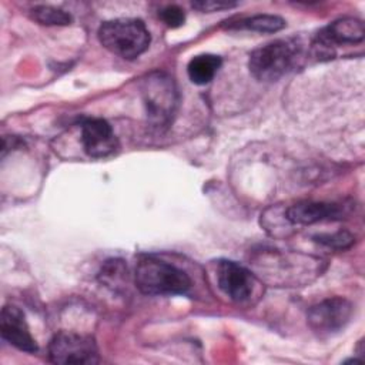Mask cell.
<instances>
[{"instance_id":"4","label":"cell","mask_w":365,"mask_h":365,"mask_svg":"<svg viewBox=\"0 0 365 365\" xmlns=\"http://www.w3.org/2000/svg\"><path fill=\"white\" fill-rule=\"evenodd\" d=\"M141 91L150 121L157 127L168 125L178 104L173 78L164 73H151L144 78Z\"/></svg>"},{"instance_id":"9","label":"cell","mask_w":365,"mask_h":365,"mask_svg":"<svg viewBox=\"0 0 365 365\" xmlns=\"http://www.w3.org/2000/svg\"><path fill=\"white\" fill-rule=\"evenodd\" d=\"M81 144L93 158L108 157L118 148L111 125L103 118H88L81 124Z\"/></svg>"},{"instance_id":"16","label":"cell","mask_w":365,"mask_h":365,"mask_svg":"<svg viewBox=\"0 0 365 365\" xmlns=\"http://www.w3.org/2000/svg\"><path fill=\"white\" fill-rule=\"evenodd\" d=\"M160 19L171 29L180 27L184 20H185V14L182 11V9H180L178 6H167L160 11Z\"/></svg>"},{"instance_id":"7","label":"cell","mask_w":365,"mask_h":365,"mask_svg":"<svg viewBox=\"0 0 365 365\" xmlns=\"http://www.w3.org/2000/svg\"><path fill=\"white\" fill-rule=\"evenodd\" d=\"M364 23L359 19L344 17L332 21L317 34V38L312 44V50L318 58H329L336 44L361 43L364 40Z\"/></svg>"},{"instance_id":"17","label":"cell","mask_w":365,"mask_h":365,"mask_svg":"<svg viewBox=\"0 0 365 365\" xmlns=\"http://www.w3.org/2000/svg\"><path fill=\"white\" fill-rule=\"evenodd\" d=\"M237 6V3L234 1H222V0H200V1H194L192 7L200 10V11H220V10H225V9H231Z\"/></svg>"},{"instance_id":"15","label":"cell","mask_w":365,"mask_h":365,"mask_svg":"<svg viewBox=\"0 0 365 365\" xmlns=\"http://www.w3.org/2000/svg\"><path fill=\"white\" fill-rule=\"evenodd\" d=\"M314 240L322 245L331 248H348L354 242V237L346 231H338L335 234H321L314 237Z\"/></svg>"},{"instance_id":"11","label":"cell","mask_w":365,"mask_h":365,"mask_svg":"<svg viewBox=\"0 0 365 365\" xmlns=\"http://www.w3.org/2000/svg\"><path fill=\"white\" fill-rule=\"evenodd\" d=\"M285 217L292 224L309 225L319 221L339 220L342 217V210L338 204L301 201L289 207Z\"/></svg>"},{"instance_id":"12","label":"cell","mask_w":365,"mask_h":365,"mask_svg":"<svg viewBox=\"0 0 365 365\" xmlns=\"http://www.w3.org/2000/svg\"><path fill=\"white\" fill-rule=\"evenodd\" d=\"M221 66V58L215 54H198L187 66V73L194 84L202 86L210 83Z\"/></svg>"},{"instance_id":"8","label":"cell","mask_w":365,"mask_h":365,"mask_svg":"<svg viewBox=\"0 0 365 365\" xmlns=\"http://www.w3.org/2000/svg\"><path fill=\"white\" fill-rule=\"evenodd\" d=\"M217 282L222 292L235 302L247 301L254 291V275L245 267L228 259L218 262Z\"/></svg>"},{"instance_id":"10","label":"cell","mask_w":365,"mask_h":365,"mask_svg":"<svg viewBox=\"0 0 365 365\" xmlns=\"http://www.w3.org/2000/svg\"><path fill=\"white\" fill-rule=\"evenodd\" d=\"M1 336L13 346L24 352H36L38 349L36 339L31 336L24 314L14 305H6L0 317Z\"/></svg>"},{"instance_id":"14","label":"cell","mask_w":365,"mask_h":365,"mask_svg":"<svg viewBox=\"0 0 365 365\" xmlns=\"http://www.w3.org/2000/svg\"><path fill=\"white\" fill-rule=\"evenodd\" d=\"M31 17L46 26H67L71 23V16L67 11L51 6H36L31 10Z\"/></svg>"},{"instance_id":"1","label":"cell","mask_w":365,"mask_h":365,"mask_svg":"<svg viewBox=\"0 0 365 365\" xmlns=\"http://www.w3.org/2000/svg\"><path fill=\"white\" fill-rule=\"evenodd\" d=\"M134 279L145 295H178L191 287V279L182 269L155 257H143L137 262Z\"/></svg>"},{"instance_id":"6","label":"cell","mask_w":365,"mask_h":365,"mask_svg":"<svg viewBox=\"0 0 365 365\" xmlns=\"http://www.w3.org/2000/svg\"><path fill=\"white\" fill-rule=\"evenodd\" d=\"M352 317V305L341 297L327 298L311 307L307 314L308 325L318 335H332L346 327Z\"/></svg>"},{"instance_id":"13","label":"cell","mask_w":365,"mask_h":365,"mask_svg":"<svg viewBox=\"0 0 365 365\" xmlns=\"http://www.w3.org/2000/svg\"><path fill=\"white\" fill-rule=\"evenodd\" d=\"M230 27L245 29V30H252L258 33H275L285 27V20L274 14H255L251 17L241 19L237 23L231 24Z\"/></svg>"},{"instance_id":"5","label":"cell","mask_w":365,"mask_h":365,"mask_svg":"<svg viewBox=\"0 0 365 365\" xmlns=\"http://www.w3.org/2000/svg\"><path fill=\"white\" fill-rule=\"evenodd\" d=\"M48 358L54 364H96L98 362L94 339L87 335L61 331L48 345Z\"/></svg>"},{"instance_id":"3","label":"cell","mask_w":365,"mask_h":365,"mask_svg":"<svg viewBox=\"0 0 365 365\" xmlns=\"http://www.w3.org/2000/svg\"><path fill=\"white\" fill-rule=\"evenodd\" d=\"M100 43L111 53L133 60L150 46V31L138 19H114L104 21L98 29Z\"/></svg>"},{"instance_id":"2","label":"cell","mask_w":365,"mask_h":365,"mask_svg":"<svg viewBox=\"0 0 365 365\" xmlns=\"http://www.w3.org/2000/svg\"><path fill=\"white\" fill-rule=\"evenodd\" d=\"M301 54L298 43L292 40H274L251 53L248 67L257 80L275 81L298 66Z\"/></svg>"}]
</instances>
